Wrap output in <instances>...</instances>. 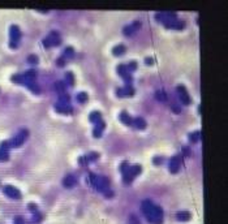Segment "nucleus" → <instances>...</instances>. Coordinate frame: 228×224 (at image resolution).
<instances>
[{
  "mask_svg": "<svg viewBox=\"0 0 228 224\" xmlns=\"http://www.w3.org/2000/svg\"><path fill=\"white\" fill-rule=\"evenodd\" d=\"M141 210H142V212H143L145 218L147 219V222L153 224V222H154V218H153L154 205H153V202L150 201V199H145V201L142 202V205H141Z\"/></svg>",
  "mask_w": 228,
  "mask_h": 224,
  "instance_id": "1",
  "label": "nucleus"
},
{
  "mask_svg": "<svg viewBox=\"0 0 228 224\" xmlns=\"http://www.w3.org/2000/svg\"><path fill=\"white\" fill-rule=\"evenodd\" d=\"M29 137V130L28 129H21L18 132L17 135H14V137L9 141V145H11V147H18V146H21L25 139Z\"/></svg>",
  "mask_w": 228,
  "mask_h": 224,
  "instance_id": "2",
  "label": "nucleus"
},
{
  "mask_svg": "<svg viewBox=\"0 0 228 224\" xmlns=\"http://www.w3.org/2000/svg\"><path fill=\"white\" fill-rule=\"evenodd\" d=\"M61 43V40H60V35H59V31H51V33L48 34V36L46 39H43V44L46 48H48V47L51 46H59Z\"/></svg>",
  "mask_w": 228,
  "mask_h": 224,
  "instance_id": "3",
  "label": "nucleus"
},
{
  "mask_svg": "<svg viewBox=\"0 0 228 224\" xmlns=\"http://www.w3.org/2000/svg\"><path fill=\"white\" fill-rule=\"evenodd\" d=\"M176 90H177V93H179V99L181 101V103L185 104V106H188V104L192 103V99H190L189 94H188V91H186L184 85H179Z\"/></svg>",
  "mask_w": 228,
  "mask_h": 224,
  "instance_id": "4",
  "label": "nucleus"
},
{
  "mask_svg": "<svg viewBox=\"0 0 228 224\" xmlns=\"http://www.w3.org/2000/svg\"><path fill=\"white\" fill-rule=\"evenodd\" d=\"M164 26L167 29H175V30H183L185 28V21L181 20H171V21H164Z\"/></svg>",
  "mask_w": 228,
  "mask_h": 224,
  "instance_id": "5",
  "label": "nucleus"
},
{
  "mask_svg": "<svg viewBox=\"0 0 228 224\" xmlns=\"http://www.w3.org/2000/svg\"><path fill=\"white\" fill-rule=\"evenodd\" d=\"M4 193H6V196H8L9 198H13V199H20L21 198V193L17 188H14L12 185H6L4 186Z\"/></svg>",
  "mask_w": 228,
  "mask_h": 224,
  "instance_id": "6",
  "label": "nucleus"
},
{
  "mask_svg": "<svg viewBox=\"0 0 228 224\" xmlns=\"http://www.w3.org/2000/svg\"><path fill=\"white\" fill-rule=\"evenodd\" d=\"M180 165H181V158L179 155H175L171 158L169 160V171L171 173H177L179 169H180Z\"/></svg>",
  "mask_w": 228,
  "mask_h": 224,
  "instance_id": "7",
  "label": "nucleus"
},
{
  "mask_svg": "<svg viewBox=\"0 0 228 224\" xmlns=\"http://www.w3.org/2000/svg\"><path fill=\"white\" fill-rule=\"evenodd\" d=\"M153 218H154L153 224H163V208L160 206H154Z\"/></svg>",
  "mask_w": 228,
  "mask_h": 224,
  "instance_id": "8",
  "label": "nucleus"
},
{
  "mask_svg": "<svg viewBox=\"0 0 228 224\" xmlns=\"http://www.w3.org/2000/svg\"><path fill=\"white\" fill-rule=\"evenodd\" d=\"M22 77H24V85L35 82V80H37V72H35L34 69H29L24 73Z\"/></svg>",
  "mask_w": 228,
  "mask_h": 224,
  "instance_id": "9",
  "label": "nucleus"
},
{
  "mask_svg": "<svg viewBox=\"0 0 228 224\" xmlns=\"http://www.w3.org/2000/svg\"><path fill=\"white\" fill-rule=\"evenodd\" d=\"M55 111L59 112V113H70L72 112V107L69 104H65V103H56L55 104Z\"/></svg>",
  "mask_w": 228,
  "mask_h": 224,
  "instance_id": "10",
  "label": "nucleus"
},
{
  "mask_svg": "<svg viewBox=\"0 0 228 224\" xmlns=\"http://www.w3.org/2000/svg\"><path fill=\"white\" fill-rule=\"evenodd\" d=\"M77 184V179H76V176L73 175H66L64 179H63V185L64 188H73L74 185Z\"/></svg>",
  "mask_w": 228,
  "mask_h": 224,
  "instance_id": "11",
  "label": "nucleus"
},
{
  "mask_svg": "<svg viewBox=\"0 0 228 224\" xmlns=\"http://www.w3.org/2000/svg\"><path fill=\"white\" fill-rule=\"evenodd\" d=\"M9 31H11V40H12V42H16V43H17L18 39L21 38V31H20L18 26L12 25L11 29H9Z\"/></svg>",
  "mask_w": 228,
  "mask_h": 224,
  "instance_id": "12",
  "label": "nucleus"
},
{
  "mask_svg": "<svg viewBox=\"0 0 228 224\" xmlns=\"http://www.w3.org/2000/svg\"><path fill=\"white\" fill-rule=\"evenodd\" d=\"M104 128H106L104 121H101V123L95 124V128H94V130H93V135L97 137V138H99L102 135V132H103V129H104Z\"/></svg>",
  "mask_w": 228,
  "mask_h": 224,
  "instance_id": "13",
  "label": "nucleus"
},
{
  "mask_svg": "<svg viewBox=\"0 0 228 224\" xmlns=\"http://www.w3.org/2000/svg\"><path fill=\"white\" fill-rule=\"evenodd\" d=\"M89 180H90V184L94 189L99 190L101 192V184H99V176H97L94 173H90L89 175Z\"/></svg>",
  "mask_w": 228,
  "mask_h": 224,
  "instance_id": "14",
  "label": "nucleus"
},
{
  "mask_svg": "<svg viewBox=\"0 0 228 224\" xmlns=\"http://www.w3.org/2000/svg\"><path fill=\"white\" fill-rule=\"evenodd\" d=\"M119 117H120V121H121L123 124H125V125H132V124H133V119L129 116V113H128L127 111H123Z\"/></svg>",
  "mask_w": 228,
  "mask_h": 224,
  "instance_id": "15",
  "label": "nucleus"
},
{
  "mask_svg": "<svg viewBox=\"0 0 228 224\" xmlns=\"http://www.w3.org/2000/svg\"><path fill=\"white\" fill-rule=\"evenodd\" d=\"M190 218H192V215L188 211H180L176 214V219L180 222H188V220H190Z\"/></svg>",
  "mask_w": 228,
  "mask_h": 224,
  "instance_id": "16",
  "label": "nucleus"
},
{
  "mask_svg": "<svg viewBox=\"0 0 228 224\" xmlns=\"http://www.w3.org/2000/svg\"><path fill=\"white\" fill-rule=\"evenodd\" d=\"M89 119H90L91 123H95V124L103 121V120H102V113L98 112V111H93V112L89 115Z\"/></svg>",
  "mask_w": 228,
  "mask_h": 224,
  "instance_id": "17",
  "label": "nucleus"
},
{
  "mask_svg": "<svg viewBox=\"0 0 228 224\" xmlns=\"http://www.w3.org/2000/svg\"><path fill=\"white\" fill-rule=\"evenodd\" d=\"M132 125H134L137 129H141V130H143L145 128H146V121L142 119V117H136L133 120V124Z\"/></svg>",
  "mask_w": 228,
  "mask_h": 224,
  "instance_id": "18",
  "label": "nucleus"
},
{
  "mask_svg": "<svg viewBox=\"0 0 228 224\" xmlns=\"http://www.w3.org/2000/svg\"><path fill=\"white\" fill-rule=\"evenodd\" d=\"M65 86H66V85H65L64 81H58V82L55 83L54 87H55V91L58 93V94H64V93H65V89H66Z\"/></svg>",
  "mask_w": 228,
  "mask_h": 224,
  "instance_id": "19",
  "label": "nucleus"
},
{
  "mask_svg": "<svg viewBox=\"0 0 228 224\" xmlns=\"http://www.w3.org/2000/svg\"><path fill=\"white\" fill-rule=\"evenodd\" d=\"M124 52H125V46H124V44H117L116 47H113V48H112V54L115 56H121Z\"/></svg>",
  "mask_w": 228,
  "mask_h": 224,
  "instance_id": "20",
  "label": "nucleus"
},
{
  "mask_svg": "<svg viewBox=\"0 0 228 224\" xmlns=\"http://www.w3.org/2000/svg\"><path fill=\"white\" fill-rule=\"evenodd\" d=\"M141 171H142V167L139 165V164H134V165H132V167H129V172H131V175H132L133 177L138 176L139 173H141Z\"/></svg>",
  "mask_w": 228,
  "mask_h": 224,
  "instance_id": "21",
  "label": "nucleus"
},
{
  "mask_svg": "<svg viewBox=\"0 0 228 224\" xmlns=\"http://www.w3.org/2000/svg\"><path fill=\"white\" fill-rule=\"evenodd\" d=\"M65 85H69V86L74 85V76H73L72 72H68L65 74Z\"/></svg>",
  "mask_w": 228,
  "mask_h": 224,
  "instance_id": "22",
  "label": "nucleus"
},
{
  "mask_svg": "<svg viewBox=\"0 0 228 224\" xmlns=\"http://www.w3.org/2000/svg\"><path fill=\"white\" fill-rule=\"evenodd\" d=\"M201 135H202V132L201 130H197V132L189 134V138L192 142H198V139H201Z\"/></svg>",
  "mask_w": 228,
  "mask_h": 224,
  "instance_id": "23",
  "label": "nucleus"
},
{
  "mask_svg": "<svg viewBox=\"0 0 228 224\" xmlns=\"http://www.w3.org/2000/svg\"><path fill=\"white\" fill-rule=\"evenodd\" d=\"M28 89H29V90L30 91H33L34 94H39L40 93V89H39V86L37 85V83H35V82H32V83H28Z\"/></svg>",
  "mask_w": 228,
  "mask_h": 224,
  "instance_id": "24",
  "label": "nucleus"
},
{
  "mask_svg": "<svg viewBox=\"0 0 228 224\" xmlns=\"http://www.w3.org/2000/svg\"><path fill=\"white\" fill-rule=\"evenodd\" d=\"M74 55V52H73V48H70V47H66V48L64 50V52H63V56L61 57H64V59L66 60V59H70L72 56Z\"/></svg>",
  "mask_w": 228,
  "mask_h": 224,
  "instance_id": "25",
  "label": "nucleus"
},
{
  "mask_svg": "<svg viewBox=\"0 0 228 224\" xmlns=\"http://www.w3.org/2000/svg\"><path fill=\"white\" fill-rule=\"evenodd\" d=\"M76 98H77V102H78V103H85V102H87V94L84 93V91L77 94Z\"/></svg>",
  "mask_w": 228,
  "mask_h": 224,
  "instance_id": "26",
  "label": "nucleus"
},
{
  "mask_svg": "<svg viewBox=\"0 0 228 224\" xmlns=\"http://www.w3.org/2000/svg\"><path fill=\"white\" fill-rule=\"evenodd\" d=\"M59 101L61 103H65V104H69V101H70V97L66 93L64 94H59Z\"/></svg>",
  "mask_w": 228,
  "mask_h": 224,
  "instance_id": "27",
  "label": "nucleus"
},
{
  "mask_svg": "<svg viewBox=\"0 0 228 224\" xmlns=\"http://www.w3.org/2000/svg\"><path fill=\"white\" fill-rule=\"evenodd\" d=\"M123 94L124 95H133L134 94V89L132 85H127L123 89Z\"/></svg>",
  "mask_w": 228,
  "mask_h": 224,
  "instance_id": "28",
  "label": "nucleus"
},
{
  "mask_svg": "<svg viewBox=\"0 0 228 224\" xmlns=\"http://www.w3.org/2000/svg\"><path fill=\"white\" fill-rule=\"evenodd\" d=\"M123 33L125 34L127 36H131V35H133V33H134V29L132 28V25H128V26H125V28L123 29Z\"/></svg>",
  "mask_w": 228,
  "mask_h": 224,
  "instance_id": "29",
  "label": "nucleus"
},
{
  "mask_svg": "<svg viewBox=\"0 0 228 224\" xmlns=\"http://www.w3.org/2000/svg\"><path fill=\"white\" fill-rule=\"evenodd\" d=\"M155 98L158 99V101H160V102H164L165 101V98H167V95H165V94L163 93V91H157L155 93Z\"/></svg>",
  "mask_w": 228,
  "mask_h": 224,
  "instance_id": "30",
  "label": "nucleus"
},
{
  "mask_svg": "<svg viewBox=\"0 0 228 224\" xmlns=\"http://www.w3.org/2000/svg\"><path fill=\"white\" fill-rule=\"evenodd\" d=\"M11 80H12L13 82H16V83H24V77H22V74H14V76H12Z\"/></svg>",
  "mask_w": 228,
  "mask_h": 224,
  "instance_id": "31",
  "label": "nucleus"
},
{
  "mask_svg": "<svg viewBox=\"0 0 228 224\" xmlns=\"http://www.w3.org/2000/svg\"><path fill=\"white\" fill-rule=\"evenodd\" d=\"M117 73H119L120 76H124L125 73H129L128 69H127V65H123V64L119 65V66H117Z\"/></svg>",
  "mask_w": 228,
  "mask_h": 224,
  "instance_id": "32",
  "label": "nucleus"
},
{
  "mask_svg": "<svg viewBox=\"0 0 228 224\" xmlns=\"http://www.w3.org/2000/svg\"><path fill=\"white\" fill-rule=\"evenodd\" d=\"M8 159H9V154H8V151L0 150V161H7Z\"/></svg>",
  "mask_w": 228,
  "mask_h": 224,
  "instance_id": "33",
  "label": "nucleus"
},
{
  "mask_svg": "<svg viewBox=\"0 0 228 224\" xmlns=\"http://www.w3.org/2000/svg\"><path fill=\"white\" fill-rule=\"evenodd\" d=\"M137 66H138V65H137L136 61H131V63H129V64L127 65V69H128L129 73H131V72H133V70H136Z\"/></svg>",
  "mask_w": 228,
  "mask_h": 224,
  "instance_id": "34",
  "label": "nucleus"
},
{
  "mask_svg": "<svg viewBox=\"0 0 228 224\" xmlns=\"http://www.w3.org/2000/svg\"><path fill=\"white\" fill-rule=\"evenodd\" d=\"M38 57L37 56H35V55H30L29 57H28V63H29V64H38Z\"/></svg>",
  "mask_w": 228,
  "mask_h": 224,
  "instance_id": "35",
  "label": "nucleus"
},
{
  "mask_svg": "<svg viewBox=\"0 0 228 224\" xmlns=\"http://www.w3.org/2000/svg\"><path fill=\"white\" fill-rule=\"evenodd\" d=\"M98 158H99V154L98 153H90L89 155H87V160L89 161H95Z\"/></svg>",
  "mask_w": 228,
  "mask_h": 224,
  "instance_id": "36",
  "label": "nucleus"
},
{
  "mask_svg": "<svg viewBox=\"0 0 228 224\" xmlns=\"http://www.w3.org/2000/svg\"><path fill=\"white\" fill-rule=\"evenodd\" d=\"M42 218H43V216H42V214H40L39 211H37V212L33 214V220L37 222V223H39L40 220H42Z\"/></svg>",
  "mask_w": 228,
  "mask_h": 224,
  "instance_id": "37",
  "label": "nucleus"
},
{
  "mask_svg": "<svg viewBox=\"0 0 228 224\" xmlns=\"http://www.w3.org/2000/svg\"><path fill=\"white\" fill-rule=\"evenodd\" d=\"M8 149H11V145H9L8 141H4V142L0 143V150H4V151H7Z\"/></svg>",
  "mask_w": 228,
  "mask_h": 224,
  "instance_id": "38",
  "label": "nucleus"
},
{
  "mask_svg": "<svg viewBox=\"0 0 228 224\" xmlns=\"http://www.w3.org/2000/svg\"><path fill=\"white\" fill-rule=\"evenodd\" d=\"M162 161H163V158H162V156H155V158L153 159V163H154L155 165H160V164H162Z\"/></svg>",
  "mask_w": 228,
  "mask_h": 224,
  "instance_id": "39",
  "label": "nucleus"
},
{
  "mask_svg": "<svg viewBox=\"0 0 228 224\" xmlns=\"http://www.w3.org/2000/svg\"><path fill=\"white\" fill-rule=\"evenodd\" d=\"M28 208H29V210L32 211L33 214L38 211V207H37V205H35V203H29V205H28Z\"/></svg>",
  "mask_w": 228,
  "mask_h": 224,
  "instance_id": "40",
  "label": "nucleus"
},
{
  "mask_svg": "<svg viewBox=\"0 0 228 224\" xmlns=\"http://www.w3.org/2000/svg\"><path fill=\"white\" fill-rule=\"evenodd\" d=\"M129 220H131V224H139V220H138V218L136 215H131Z\"/></svg>",
  "mask_w": 228,
  "mask_h": 224,
  "instance_id": "41",
  "label": "nucleus"
},
{
  "mask_svg": "<svg viewBox=\"0 0 228 224\" xmlns=\"http://www.w3.org/2000/svg\"><path fill=\"white\" fill-rule=\"evenodd\" d=\"M78 160H80V164H81V165H86L87 163H89V160H87V156H81Z\"/></svg>",
  "mask_w": 228,
  "mask_h": 224,
  "instance_id": "42",
  "label": "nucleus"
},
{
  "mask_svg": "<svg viewBox=\"0 0 228 224\" xmlns=\"http://www.w3.org/2000/svg\"><path fill=\"white\" fill-rule=\"evenodd\" d=\"M171 108H172V111H173L175 113H180V112H181V108L177 106V104H172V106H171Z\"/></svg>",
  "mask_w": 228,
  "mask_h": 224,
  "instance_id": "43",
  "label": "nucleus"
},
{
  "mask_svg": "<svg viewBox=\"0 0 228 224\" xmlns=\"http://www.w3.org/2000/svg\"><path fill=\"white\" fill-rule=\"evenodd\" d=\"M132 28L134 29V31H136L137 29H139V28H141V21H134L133 25H132Z\"/></svg>",
  "mask_w": 228,
  "mask_h": 224,
  "instance_id": "44",
  "label": "nucleus"
},
{
  "mask_svg": "<svg viewBox=\"0 0 228 224\" xmlns=\"http://www.w3.org/2000/svg\"><path fill=\"white\" fill-rule=\"evenodd\" d=\"M14 224H24L22 216H16V218H14Z\"/></svg>",
  "mask_w": 228,
  "mask_h": 224,
  "instance_id": "45",
  "label": "nucleus"
},
{
  "mask_svg": "<svg viewBox=\"0 0 228 224\" xmlns=\"http://www.w3.org/2000/svg\"><path fill=\"white\" fill-rule=\"evenodd\" d=\"M183 155L184 156H189L190 155V149L186 147V146H185V147H183Z\"/></svg>",
  "mask_w": 228,
  "mask_h": 224,
  "instance_id": "46",
  "label": "nucleus"
},
{
  "mask_svg": "<svg viewBox=\"0 0 228 224\" xmlns=\"http://www.w3.org/2000/svg\"><path fill=\"white\" fill-rule=\"evenodd\" d=\"M112 196H113V192L112 190H110V189H106L104 190V197L106 198H111Z\"/></svg>",
  "mask_w": 228,
  "mask_h": 224,
  "instance_id": "47",
  "label": "nucleus"
},
{
  "mask_svg": "<svg viewBox=\"0 0 228 224\" xmlns=\"http://www.w3.org/2000/svg\"><path fill=\"white\" fill-rule=\"evenodd\" d=\"M65 63H66V60L64 59V57H60V59L58 60V65H59V66H64Z\"/></svg>",
  "mask_w": 228,
  "mask_h": 224,
  "instance_id": "48",
  "label": "nucleus"
},
{
  "mask_svg": "<svg viewBox=\"0 0 228 224\" xmlns=\"http://www.w3.org/2000/svg\"><path fill=\"white\" fill-rule=\"evenodd\" d=\"M145 63L149 64V65H151L153 64V59H151V57H146V59H145Z\"/></svg>",
  "mask_w": 228,
  "mask_h": 224,
  "instance_id": "49",
  "label": "nucleus"
},
{
  "mask_svg": "<svg viewBox=\"0 0 228 224\" xmlns=\"http://www.w3.org/2000/svg\"><path fill=\"white\" fill-rule=\"evenodd\" d=\"M9 46H11V48H17V43H16V42H12V40H11Z\"/></svg>",
  "mask_w": 228,
  "mask_h": 224,
  "instance_id": "50",
  "label": "nucleus"
},
{
  "mask_svg": "<svg viewBox=\"0 0 228 224\" xmlns=\"http://www.w3.org/2000/svg\"><path fill=\"white\" fill-rule=\"evenodd\" d=\"M38 10H39V12H43V13H47L48 12V10L44 9V8H38Z\"/></svg>",
  "mask_w": 228,
  "mask_h": 224,
  "instance_id": "51",
  "label": "nucleus"
}]
</instances>
